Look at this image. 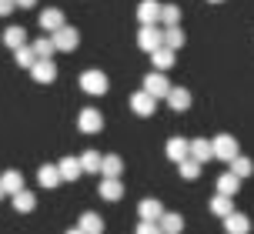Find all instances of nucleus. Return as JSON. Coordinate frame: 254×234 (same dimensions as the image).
<instances>
[{"instance_id":"obj_1","label":"nucleus","mask_w":254,"mask_h":234,"mask_svg":"<svg viewBox=\"0 0 254 234\" xmlns=\"http://www.w3.org/2000/svg\"><path fill=\"white\" fill-rule=\"evenodd\" d=\"M51 40H54V51H64V54H70V51H77V44H80V34H77L74 27H57L51 34Z\"/></svg>"},{"instance_id":"obj_2","label":"nucleus","mask_w":254,"mask_h":234,"mask_svg":"<svg viewBox=\"0 0 254 234\" xmlns=\"http://www.w3.org/2000/svg\"><path fill=\"white\" fill-rule=\"evenodd\" d=\"M80 91L94 94V97L107 94V74H104V70H84V74H80Z\"/></svg>"},{"instance_id":"obj_3","label":"nucleus","mask_w":254,"mask_h":234,"mask_svg":"<svg viewBox=\"0 0 254 234\" xmlns=\"http://www.w3.org/2000/svg\"><path fill=\"white\" fill-rule=\"evenodd\" d=\"M77 130H80V134H101V130H104L101 111H97V107H84L80 117H77Z\"/></svg>"},{"instance_id":"obj_4","label":"nucleus","mask_w":254,"mask_h":234,"mask_svg":"<svg viewBox=\"0 0 254 234\" xmlns=\"http://www.w3.org/2000/svg\"><path fill=\"white\" fill-rule=\"evenodd\" d=\"M234 154H238V137L217 134L214 141H211V157H217V161H231Z\"/></svg>"},{"instance_id":"obj_5","label":"nucleus","mask_w":254,"mask_h":234,"mask_svg":"<svg viewBox=\"0 0 254 234\" xmlns=\"http://www.w3.org/2000/svg\"><path fill=\"white\" fill-rule=\"evenodd\" d=\"M30 77L37 80V84H51V80H57V64H54L51 57H37L30 64Z\"/></svg>"},{"instance_id":"obj_6","label":"nucleus","mask_w":254,"mask_h":234,"mask_svg":"<svg viewBox=\"0 0 254 234\" xmlns=\"http://www.w3.org/2000/svg\"><path fill=\"white\" fill-rule=\"evenodd\" d=\"M140 91H147L151 97H167V91H171V80L164 77V70H151L147 77H144V87Z\"/></svg>"},{"instance_id":"obj_7","label":"nucleus","mask_w":254,"mask_h":234,"mask_svg":"<svg viewBox=\"0 0 254 234\" xmlns=\"http://www.w3.org/2000/svg\"><path fill=\"white\" fill-rule=\"evenodd\" d=\"M137 47L140 51H157L161 47V27H154V24H140V30H137Z\"/></svg>"},{"instance_id":"obj_8","label":"nucleus","mask_w":254,"mask_h":234,"mask_svg":"<svg viewBox=\"0 0 254 234\" xmlns=\"http://www.w3.org/2000/svg\"><path fill=\"white\" fill-rule=\"evenodd\" d=\"M154 104H157V97H151L147 91L130 94V111H134L137 117H151L154 114Z\"/></svg>"},{"instance_id":"obj_9","label":"nucleus","mask_w":254,"mask_h":234,"mask_svg":"<svg viewBox=\"0 0 254 234\" xmlns=\"http://www.w3.org/2000/svg\"><path fill=\"white\" fill-rule=\"evenodd\" d=\"M37 181H40V187H47V191H57L61 187V171H57V164H40V171H37Z\"/></svg>"},{"instance_id":"obj_10","label":"nucleus","mask_w":254,"mask_h":234,"mask_svg":"<svg viewBox=\"0 0 254 234\" xmlns=\"http://www.w3.org/2000/svg\"><path fill=\"white\" fill-rule=\"evenodd\" d=\"M224 228H228V234H248L251 231V218L241 214V211H231V214H224Z\"/></svg>"},{"instance_id":"obj_11","label":"nucleus","mask_w":254,"mask_h":234,"mask_svg":"<svg viewBox=\"0 0 254 234\" xmlns=\"http://www.w3.org/2000/svg\"><path fill=\"white\" fill-rule=\"evenodd\" d=\"M97 194H101L104 201H121V197H124V184H121V177H104L101 187H97Z\"/></svg>"},{"instance_id":"obj_12","label":"nucleus","mask_w":254,"mask_h":234,"mask_svg":"<svg viewBox=\"0 0 254 234\" xmlns=\"http://www.w3.org/2000/svg\"><path fill=\"white\" fill-rule=\"evenodd\" d=\"M164 154L178 164V161H184V157L190 154V141H188V137H171V141H167V147H164Z\"/></svg>"},{"instance_id":"obj_13","label":"nucleus","mask_w":254,"mask_h":234,"mask_svg":"<svg viewBox=\"0 0 254 234\" xmlns=\"http://www.w3.org/2000/svg\"><path fill=\"white\" fill-rule=\"evenodd\" d=\"M164 101H167L171 111H188V107H190V91H188V87H171Z\"/></svg>"},{"instance_id":"obj_14","label":"nucleus","mask_w":254,"mask_h":234,"mask_svg":"<svg viewBox=\"0 0 254 234\" xmlns=\"http://www.w3.org/2000/svg\"><path fill=\"white\" fill-rule=\"evenodd\" d=\"M157 228H161V234H181L184 231V218L174 214V211H164V214L157 218Z\"/></svg>"},{"instance_id":"obj_15","label":"nucleus","mask_w":254,"mask_h":234,"mask_svg":"<svg viewBox=\"0 0 254 234\" xmlns=\"http://www.w3.org/2000/svg\"><path fill=\"white\" fill-rule=\"evenodd\" d=\"M151 64H154V70H164V74H167V70L174 67V51L161 44L157 51H151Z\"/></svg>"},{"instance_id":"obj_16","label":"nucleus","mask_w":254,"mask_h":234,"mask_svg":"<svg viewBox=\"0 0 254 234\" xmlns=\"http://www.w3.org/2000/svg\"><path fill=\"white\" fill-rule=\"evenodd\" d=\"M161 214H164V204L154 201V197H147V201H140V204H137V218H140V221H157Z\"/></svg>"},{"instance_id":"obj_17","label":"nucleus","mask_w":254,"mask_h":234,"mask_svg":"<svg viewBox=\"0 0 254 234\" xmlns=\"http://www.w3.org/2000/svg\"><path fill=\"white\" fill-rule=\"evenodd\" d=\"M157 17H161V3H157V0H140L137 3V20L140 24H157Z\"/></svg>"},{"instance_id":"obj_18","label":"nucleus","mask_w":254,"mask_h":234,"mask_svg":"<svg viewBox=\"0 0 254 234\" xmlns=\"http://www.w3.org/2000/svg\"><path fill=\"white\" fill-rule=\"evenodd\" d=\"M57 171H61V181H77V177L84 174L77 157H61V161H57Z\"/></svg>"},{"instance_id":"obj_19","label":"nucleus","mask_w":254,"mask_h":234,"mask_svg":"<svg viewBox=\"0 0 254 234\" xmlns=\"http://www.w3.org/2000/svg\"><path fill=\"white\" fill-rule=\"evenodd\" d=\"M77 228L84 234H104V221H101V214H94V211H84L80 221H77Z\"/></svg>"},{"instance_id":"obj_20","label":"nucleus","mask_w":254,"mask_h":234,"mask_svg":"<svg viewBox=\"0 0 254 234\" xmlns=\"http://www.w3.org/2000/svg\"><path fill=\"white\" fill-rule=\"evenodd\" d=\"M0 187H3V194H17L24 187V174L20 171H3L0 174Z\"/></svg>"},{"instance_id":"obj_21","label":"nucleus","mask_w":254,"mask_h":234,"mask_svg":"<svg viewBox=\"0 0 254 234\" xmlns=\"http://www.w3.org/2000/svg\"><path fill=\"white\" fill-rule=\"evenodd\" d=\"M121 171H124V161L117 154H104L101 157V171L97 174H104V177H121Z\"/></svg>"},{"instance_id":"obj_22","label":"nucleus","mask_w":254,"mask_h":234,"mask_svg":"<svg viewBox=\"0 0 254 234\" xmlns=\"http://www.w3.org/2000/svg\"><path fill=\"white\" fill-rule=\"evenodd\" d=\"M178 174L184 177V181H197L201 177V161H194V157H184V161H178Z\"/></svg>"},{"instance_id":"obj_23","label":"nucleus","mask_w":254,"mask_h":234,"mask_svg":"<svg viewBox=\"0 0 254 234\" xmlns=\"http://www.w3.org/2000/svg\"><path fill=\"white\" fill-rule=\"evenodd\" d=\"M161 44H164V47H171V51L184 47V30H181L178 24H174V27H164V30H161Z\"/></svg>"},{"instance_id":"obj_24","label":"nucleus","mask_w":254,"mask_h":234,"mask_svg":"<svg viewBox=\"0 0 254 234\" xmlns=\"http://www.w3.org/2000/svg\"><path fill=\"white\" fill-rule=\"evenodd\" d=\"M10 197H13V211H20V214H30V211L37 208V197L30 194V191H24V187H20L17 194H10Z\"/></svg>"},{"instance_id":"obj_25","label":"nucleus","mask_w":254,"mask_h":234,"mask_svg":"<svg viewBox=\"0 0 254 234\" xmlns=\"http://www.w3.org/2000/svg\"><path fill=\"white\" fill-rule=\"evenodd\" d=\"M207 208H211V214H214V218H224V214H231V211H234V197H228V194H214Z\"/></svg>"},{"instance_id":"obj_26","label":"nucleus","mask_w":254,"mask_h":234,"mask_svg":"<svg viewBox=\"0 0 254 234\" xmlns=\"http://www.w3.org/2000/svg\"><path fill=\"white\" fill-rule=\"evenodd\" d=\"M24 44H27V30L24 27H7V30H3V47L17 51V47H24Z\"/></svg>"},{"instance_id":"obj_27","label":"nucleus","mask_w":254,"mask_h":234,"mask_svg":"<svg viewBox=\"0 0 254 234\" xmlns=\"http://www.w3.org/2000/svg\"><path fill=\"white\" fill-rule=\"evenodd\" d=\"M214 187H217V194H228V197H234V194H238V187H241V177H234V174L228 171V174H221V177H217V184H214Z\"/></svg>"},{"instance_id":"obj_28","label":"nucleus","mask_w":254,"mask_h":234,"mask_svg":"<svg viewBox=\"0 0 254 234\" xmlns=\"http://www.w3.org/2000/svg\"><path fill=\"white\" fill-rule=\"evenodd\" d=\"M40 27H44L47 34H54L57 27H64V10H57V7L44 10V13H40Z\"/></svg>"},{"instance_id":"obj_29","label":"nucleus","mask_w":254,"mask_h":234,"mask_svg":"<svg viewBox=\"0 0 254 234\" xmlns=\"http://www.w3.org/2000/svg\"><path fill=\"white\" fill-rule=\"evenodd\" d=\"M101 151H84V154L77 157V161H80V171H84V174H97V171H101Z\"/></svg>"},{"instance_id":"obj_30","label":"nucleus","mask_w":254,"mask_h":234,"mask_svg":"<svg viewBox=\"0 0 254 234\" xmlns=\"http://www.w3.org/2000/svg\"><path fill=\"white\" fill-rule=\"evenodd\" d=\"M231 174H234V177H251V174H254V164L248 161V157L234 154V157H231Z\"/></svg>"},{"instance_id":"obj_31","label":"nucleus","mask_w":254,"mask_h":234,"mask_svg":"<svg viewBox=\"0 0 254 234\" xmlns=\"http://www.w3.org/2000/svg\"><path fill=\"white\" fill-rule=\"evenodd\" d=\"M190 157H194V161H211V141H204V137H194V141H190Z\"/></svg>"},{"instance_id":"obj_32","label":"nucleus","mask_w":254,"mask_h":234,"mask_svg":"<svg viewBox=\"0 0 254 234\" xmlns=\"http://www.w3.org/2000/svg\"><path fill=\"white\" fill-rule=\"evenodd\" d=\"M17 57H13V60H17V67H24V70H30V64H34V60H37V54H34V47H30V44H24V47H17Z\"/></svg>"},{"instance_id":"obj_33","label":"nucleus","mask_w":254,"mask_h":234,"mask_svg":"<svg viewBox=\"0 0 254 234\" xmlns=\"http://www.w3.org/2000/svg\"><path fill=\"white\" fill-rule=\"evenodd\" d=\"M164 27H174L181 20V7H174V3H161V17H157Z\"/></svg>"},{"instance_id":"obj_34","label":"nucleus","mask_w":254,"mask_h":234,"mask_svg":"<svg viewBox=\"0 0 254 234\" xmlns=\"http://www.w3.org/2000/svg\"><path fill=\"white\" fill-rule=\"evenodd\" d=\"M30 47H34V54H37V57H54V54H57V51H54V40L51 37H37Z\"/></svg>"},{"instance_id":"obj_35","label":"nucleus","mask_w":254,"mask_h":234,"mask_svg":"<svg viewBox=\"0 0 254 234\" xmlns=\"http://www.w3.org/2000/svg\"><path fill=\"white\" fill-rule=\"evenodd\" d=\"M134 234H161V228H157V221H140Z\"/></svg>"},{"instance_id":"obj_36","label":"nucleus","mask_w":254,"mask_h":234,"mask_svg":"<svg viewBox=\"0 0 254 234\" xmlns=\"http://www.w3.org/2000/svg\"><path fill=\"white\" fill-rule=\"evenodd\" d=\"M0 13H3V17L13 13V0H0Z\"/></svg>"},{"instance_id":"obj_37","label":"nucleus","mask_w":254,"mask_h":234,"mask_svg":"<svg viewBox=\"0 0 254 234\" xmlns=\"http://www.w3.org/2000/svg\"><path fill=\"white\" fill-rule=\"evenodd\" d=\"M34 3H37V0H13V7H24V10H30Z\"/></svg>"},{"instance_id":"obj_38","label":"nucleus","mask_w":254,"mask_h":234,"mask_svg":"<svg viewBox=\"0 0 254 234\" xmlns=\"http://www.w3.org/2000/svg\"><path fill=\"white\" fill-rule=\"evenodd\" d=\"M64 234H84V231H80V228H74V231H64Z\"/></svg>"},{"instance_id":"obj_39","label":"nucleus","mask_w":254,"mask_h":234,"mask_svg":"<svg viewBox=\"0 0 254 234\" xmlns=\"http://www.w3.org/2000/svg\"><path fill=\"white\" fill-rule=\"evenodd\" d=\"M207 3H224V0H207Z\"/></svg>"},{"instance_id":"obj_40","label":"nucleus","mask_w":254,"mask_h":234,"mask_svg":"<svg viewBox=\"0 0 254 234\" xmlns=\"http://www.w3.org/2000/svg\"><path fill=\"white\" fill-rule=\"evenodd\" d=\"M0 201H3V187H0Z\"/></svg>"}]
</instances>
